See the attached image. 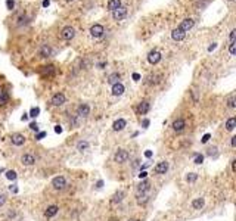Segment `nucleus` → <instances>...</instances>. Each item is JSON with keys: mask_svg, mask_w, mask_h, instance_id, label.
<instances>
[{"mask_svg": "<svg viewBox=\"0 0 236 221\" xmlns=\"http://www.w3.org/2000/svg\"><path fill=\"white\" fill-rule=\"evenodd\" d=\"M128 152L127 150H124V149H120V150H117V153H115V156H114V159H115V162H118V164H124V162H127V159H128Z\"/></svg>", "mask_w": 236, "mask_h": 221, "instance_id": "1", "label": "nucleus"}, {"mask_svg": "<svg viewBox=\"0 0 236 221\" xmlns=\"http://www.w3.org/2000/svg\"><path fill=\"white\" fill-rule=\"evenodd\" d=\"M126 15H127V7H124V6H120L118 9L112 10V18L117 21H121Z\"/></svg>", "mask_w": 236, "mask_h": 221, "instance_id": "2", "label": "nucleus"}, {"mask_svg": "<svg viewBox=\"0 0 236 221\" xmlns=\"http://www.w3.org/2000/svg\"><path fill=\"white\" fill-rule=\"evenodd\" d=\"M52 184H53L55 189H58V190H61L67 186V181H65V177H62V175H58V177H55L53 180H52Z\"/></svg>", "mask_w": 236, "mask_h": 221, "instance_id": "3", "label": "nucleus"}, {"mask_svg": "<svg viewBox=\"0 0 236 221\" xmlns=\"http://www.w3.org/2000/svg\"><path fill=\"white\" fill-rule=\"evenodd\" d=\"M148 60H149V63L155 65V63H158V62L161 60V53H159V52H156V50H152V52H149Z\"/></svg>", "mask_w": 236, "mask_h": 221, "instance_id": "4", "label": "nucleus"}, {"mask_svg": "<svg viewBox=\"0 0 236 221\" xmlns=\"http://www.w3.org/2000/svg\"><path fill=\"white\" fill-rule=\"evenodd\" d=\"M90 34L93 35V37H102V34H103V27H102L101 24H94V25H92V28H90Z\"/></svg>", "mask_w": 236, "mask_h": 221, "instance_id": "5", "label": "nucleus"}, {"mask_svg": "<svg viewBox=\"0 0 236 221\" xmlns=\"http://www.w3.org/2000/svg\"><path fill=\"white\" fill-rule=\"evenodd\" d=\"M62 39H65V40H71L72 37L75 35V30L72 27H65L62 30Z\"/></svg>", "mask_w": 236, "mask_h": 221, "instance_id": "6", "label": "nucleus"}, {"mask_svg": "<svg viewBox=\"0 0 236 221\" xmlns=\"http://www.w3.org/2000/svg\"><path fill=\"white\" fill-rule=\"evenodd\" d=\"M154 171H155L156 174H165V173L168 171V162H165V161L159 162V164L154 168Z\"/></svg>", "mask_w": 236, "mask_h": 221, "instance_id": "7", "label": "nucleus"}, {"mask_svg": "<svg viewBox=\"0 0 236 221\" xmlns=\"http://www.w3.org/2000/svg\"><path fill=\"white\" fill-rule=\"evenodd\" d=\"M52 103H53L55 106H61L65 103V96L62 93H56L53 94V97H52Z\"/></svg>", "mask_w": 236, "mask_h": 221, "instance_id": "8", "label": "nucleus"}, {"mask_svg": "<svg viewBox=\"0 0 236 221\" xmlns=\"http://www.w3.org/2000/svg\"><path fill=\"white\" fill-rule=\"evenodd\" d=\"M192 27H193V19H190V18H188V19H183L182 24L179 25V28H180L182 31H184V33H186V31H189Z\"/></svg>", "mask_w": 236, "mask_h": 221, "instance_id": "9", "label": "nucleus"}, {"mask_svg": "<svg viewBox=\"0 0 236 221\" xmlns=\"http://www.w3.org/2000/svg\"><path fill=\"white\" fill-rule=\"evenodd\" d=\"M184 35H186V33H184V31H182L179 27L176 28V30H173V33H171V37H173V40H176V41L183 40V39H184Z\"/></svg>", "mask_w": 236, "mask_h": 221, "instance_id": "10", "label": "nucleus"}, {"mask_svg": "<svg viewBox=\"0 0 236 221\" xmlns=\"http://www.w3.org/2000/svg\"><path fill=\"white\" fill-rule=\"evenodd\" d=\"M10 139H12V143H14L15 146H21V145H24V141H25V137H24L22 134H19V133L14 134Z\"/></svg>", "mask_w": 236, "mask_h": 221, "instance_id": "11", "label": "nucleus"}, {"mask_svg": "<svg viewBox=\"0 0 236 221\" xmlns=\"http://www.w3.org/2000/svg\"><path fill=\"white\" fill-rule=\"evenodd\" d=\"M186 127V122H184V120H182V118H179V120H176L174 122H173V130L174 131H183V128Z\"/></svg>", "mask_w": 236, "mask_h": 221, "instance_id": "12", "label": "nucleus"}, {"mask_svg": "<svg viewBox=\"0 0 236 221\" xmlns=\"http://www.w3.org/2000/svg\"><path fill=\"white\" fill-rule=\"evenodd\" d=\"M124 93V86H122L121 83H115L112 84V94L114 96H121Z\"/></svg>", "mask_w": 236, "mask_h": 221, "instance_id": "13", "label": "nucleus"}, {"mask_svg": "<svg viewBox=\"0 0 236 221\" xmlns=\"http://www.w3.org/2000/svg\"><path fill=\"white\" fill-rule=\"evenodd\" d=\"M21 162H22L24 165H33L34 162H35V158H34L33 155L25 153V155H22V158H21Z\"/></svg>", "mask_w": 236, "mask_h": 221, "instance_id": "14", "label": "nucleus"}, {"mask_svg": "<svg viewBox=\"0 0 236 221\" xmlns=\"http://www.w3.org/2000/svg\"><path fill=\"white\" fill-rule=\"evenodd\" d=\"M149 102H146V100H143V102H140V105H139V108H137V112L140 115H145V114H148V111H149Z\"/></svg>", "mask_w": 236, "mask_h": 221, "instance_id": "15", "label": "nucleus"}, {"mask_svg": "<svg viewBox=\"0 0 236 221\" xmlns=\"http://www.w3.org/2000/svg\"><path fill=\"white\" fill-rule=\"evenodd\" d=\"M124 127H126V120H122V118L117 120L114 124H112V128H114L115 131H121Z\"/></svg>", "mask_w": 236, "mask_h": 221, "instance_id": "16", "label": "nucleus"}, {"mask_svg": "<svg viewBox=\"0 0 236 221\" xmlns=\"http://www.w3.org/2000/svg\"><path fill=\"white\" fill-rule=\"evenodd\" d=\"M77 112H78L80 117H87L89 112H90V108H89V105H80L78 109H77Z\"/></svg>", "mask_w": 236, "mask_h": 221, "instance_id": "17", "label": "nucleus"}, {"mask_svg": "<svg viewBox=\"0 0 236 221\" xmlns=\"http://www.w3.org/2000/svg\"><path fill=\"white\" fill-rule=\"evenodd\" d=\"M58 209H59V208L56 207V205H50V207L46 209V217H47V218H50V217H55V215L58 214Z\"/></svg>", "mask_w": 236, "mask_h": 221, "instance_id": "18", "label": "nucleus"}, {"mask_svg": "<svg viewBox=\"0 0 236 221\" xmlns=\"http://www.w3.org/2000/svg\"><path fill=\"white\" fill-rule=\"evenodd\" d=\"M235 127H236V118L235 117H232V118H229L227 122H226V130H227V131H232V130H235Z\"/></svg>", "mask_w": 236, "mask_h": 221, "instance_id": "19", "label": "nucleus"}, {"mask_svg": "<svg viewBox=\"0 0 236 221\" xmlns=\"http://www.w3.org/2000/svg\"><path fill=\"white\" fill-rule=\"evenodd\" d=\"M120 6H121V0H109V3H108L109 10H115V9H118Z\"/></svg>", "mask_w": 236, "mask_h": 221, "instance_id": "20", "label": "nucleus"}, {"mask_svg": "<svg viewBox=\"0 0 236 221\" xmlns=\"http://www.w3.org/2000/svg\"><path fill=\"white\" fill-rule=\"evenodd\" d=\"M7 99H9V96H7V93L5 92V88L0 87V105H5L7 102Z\"/></svg>", "mask_w": 236, "mask_h": 221, "instance_id": "21", "label": "nucleus"}, {"mask_svg": "<svg viewBox=\"0 0 236 221\" xmlns=\"http://www.w3.org/2000/svg\"><path fill=\"white\" fill-rule=\"evenodd\" d=\"M149 189V181L148 180H145V181H142L140 184H139V186H137V192H139V193H143V192H146V190H148Z\"/></svg>", "mask_w": 236, "mask_h": 221, "instance_id": "22", "label": "nucleus"}, {"mask_svg": "<svg viewBox=\"0 0 236 221\" xmlns=\"http://www.w3.org/2000/svg\"><path fill=\"white\" fill-rule=\"evenodd\" d=\"M192 207L195 208V209H201V208L204 207V199H202V198H198V199H195V201L192 202Z\"/></svg>", "mask_w": 236, "mask_h": 221, "instance_id": "23", "label": "nucleus"}, {"mask_svg": "<svg viewBox=\"0 0 236 221\" xmlns=\"http://www.w3.org/2000/svg\"><path fill=\"white\" fill-rule=\"evenodd\" d=\"M122 198H124V192H118V193L114 194V198H112V203H120L122 201Z\"/></svg>", "mask_w": 236, "mask_h": 221, "instance_id": "24", "label": "nucleus"}, {"mask_svg": "<svg viewBox=\"0 0 236 221\" xmlns=\"http://www.w3.org/2000/svg\"><path fill=\"white\" fill-rule=\"evenodd\" d=\"M118 78H120V74L118 72H114L111 77H109L108 83H111V84H115V83H118Z\"/></svg>", "mask_w": 236, "mask_h": 221, "instance_id": "25", "label": "nucleus"}, {"mask_svg": "<svg viewBox=\"0 0 236 221\" xmlns=\"http://www.w3.org/2000/svg\"><path fill=\"white\" fill-rule=\"evenodd\" d=\"M52 53V50H50V47H47V46H43V49H41V56L43 58H47L49 55Z\"/></svg>", "mask_w": 236, "mask_h": 221, "instance_id": "26", "label": "nucleus"}, {"mask_svg": "<svg viewBox=\"0 0 236 221\" xmlns=\"http://www.w3.org/2000/svg\"><path fill=\"white\" fill-rule=\"evenodd\" d=\"M87 147H89L87 141H78V145H77V149H78V150H81V152H83V150H86Z\"/></svg>", "mask_w": 236, "mask_h": 221, "instance_id": "27", "label": "nucleus"}, {"mask_svg": "<svg viewBox=\"0 0 236 221\" xmlns=\"http://www.w3.org/2000/svg\"><path fill=\"white\" fill-rule=\"evenodd\" d=\"M186 180H188L189 183H195V181L198 180V174H195V173H190V174L186 177Z\"/></svg>", "mask_w": 236, "mask_h": 221, "instance_id": "28", "label": "nucleus"}, {"mask_svg": "<svg viewBox=\"0 0 236 221\" xmlns=\"http://www.w3.org/2000/svg\"><path fill=\"white\" fill-rule=\"evenodd\" d=\"M39 114H40V109H39V108H33V109L30 111V117H33V118H35Z\"/></svg>", "mask_w": 236, "mask_h": 221, "instance_id": "29", "label": "nucleus"}, {"mask_svg": "<svg viewBox=\"0 0 236 221\" xmlns=\"http://www.w3.org/2000/svg\"><path fill=\"white\" fill-rule=\"evenodd\" d=\"M6 177L9 178V180H15V178H16V173H15V171H7Z\"/></svg>", "mask_w": 236, "mask_h": 221, "instance_id": "30", "label": "nucleus"}, {"mask_svg": "<svg viewBox=\"0 0 236 221\" xmlns=\"http://www.w3.org/2000/svg\"><path fill=\"white\" fill-rule=\"evenodd\" d=\"M148 201V196H145V194H139V196H137V202H139V203H145V202Z\"/></svg>", "mask_w": 236, "mask_h": 221, "instance_id": "31", "label": "nucleus"}, {"mask_svg": "<svg viewBox=\"0 0 236 221\" xmlns=\"http://www.w3.org/2000/svg\"><path fill=\"white\" fill-rule=\"evenodd\" d=\"M227 106H229V108H235V96H230V97H229Z\"/></svg>", "mask_w": 236, "mask_h": 221, "instance_id": "32", "label": "nucleus"}, {"mask_svg": "<svg viewBox=\"0 0 236 221\" xmlns=\"http://www.w3.org/2000/svg\"><path fill=\"white\" fill-rule=\"evenodd\" d=\"M204 156L202 155H195V164H202Z\"/></svg>", "mask_w": 236, "mask_h": 221, "instance_id": "33", "label": "nucleus"}, {"mask_svg": "<svg viewBox=\"0 0 236 221\" xmlns=\"http://www.w3.org/2000/svg\"><path fill=\"white\" fill-rule=\"evenodd\" d=\"M6 6H7V9H9V10H12V9H14V6H15L14 0H6Z\"/></svg>", "mask_w": 236, "mask_h": 221, "instance_id": "34", "label": "nucleus"}, {"mask_svg": "<svg viewBox=\"0 0 236 221\" xmlns=\"http://www.w3.org/2000/svg\"><path fill=\"white\" fill-rule=\"evenodd\" d=\"M229 52H230V55H235V53H236V47H235V43H230Z\"/></svg>", "mask_w": 236, "mask_h": 221, "instance_id": "35", "label": "nucleus"}, {"mask_svg": "<svg viewBox=\"0 0 236 221\" xmlns=\"http://www.w3.org/2000/svg\"><path fill=\"white\" fill-rule=\"evenodd\" d=\"M235 35H236V30L230 31V43H235Z\"/></svg>", "mask_w": 236, "mask_h": 221, "instance_id": "36", "label": "nucleus"}, {"mask_svg": "<svg viewBox=\"0 0 236 221\" xmlns=\"http://www.w3.org/2000/svg\"><path fill=\"white\" fill-rule=\"evenodd\" d=\"M5 202H6V194H0V207H2V205H5Z\"/></svg>", "mask_w": 236, "mask_h": 221, "instance_id": "37", "label": "nucleus"}, {"mask_svg": "<svg viewBox=\"0 0 236 221\" xmlns=\"http://www.w3.org/2000/svg\"><path fill=\"white\" fill-rule=\"evenodd\" d=\"M44 136H46V133H44V131H41V133H39L37 136H35V139H37V140H41Z\"/></svg>", "mask_w": 236, "mask_h": 221, "instance_id": "38", "label": "nucleus"}, {"mask_svg": "<svg viewBox=\"0 0 236 221\" xmlns=\"http://www.w3.org/2000/svg\"><path fill=\"white\" fill-rule=\"evenodd\" d=\"M30 128L37 131V130H39V127H37V122H31V124H30Z\"/></svg>", "mask_w": 236, "mask_h": 221, "instance_id": "39", "label": "nucleus"}, {"mask_svg": "<svg viewBox=\"0 0 236 221\" xmlns=\"http://www.w3.org/2000/svg\"><path fill=\"white\" fill-rule=\"evenodd\" d=\"M216 150H217V147H209V149H208V155L211 156L213 153H216Z\"/></svg>", "mask_w": 236, "mask_h": 221, "instance_id": "40", "label": "nucleus"}, {"mask_svg": "<svg viewBox=\"0 0 236 221\" xmlns=\"http://www.w3.org/2000/svg\"><path fill=\"white\" fill-rule=\"evenodd\" d=\"M209 137H211L209 134H205V136H204V137H202V143H207V141L209 140Z\"/></svg>", "mask_w": 236, "mask_h": 221, "instance_id": "41", "label": "nucleus"}, {"mask_svg": "<svg viewBox=\"0 0 236 221\" xmlns=\"http://www.w3.org/2000/svg\"><path fill=\"white\" fill-rule=\"evenodd\" d=\"M133 80H136V81H137V80H140V75H139V74H133Z\"/></svg>", "mask_w": 236, "mask_h": 221, "instance_id": "42", "label": "nucleus"}, {"mask_svg": "<svg viewBox=\"0 0 236 221\" xmlns=\"http://www.w3.org/2000/svg\"><path fill=\"white\" fill-rule=\"evenodd\" d=\"M55 131H56V133H62L61 125H56V127H55Z\"/></svg>", "mask_w": 236, "mask_h": 221, "instance_id": "43", "label": "nucleus"}, {"mask_svg": "<svg viewBox=\"0 0 236 221\" xmlns=\"http://www.w3.org/2000/svg\"><path fill=\"white\" fill-rule=\"evenodd\" d=\"M216 47H217V44H216V43H213V44H211V46L208 47V50H209V52H211V50H214Z\"/></svg>", "mask_w": 236, "mask_h": 221, "instance_id": "44", "label": "nucleus"}, {"mask_svg": "<svg viewBox=\"0 0 236 221\" xmlns=\"http://www.w3.org/2000/svg\"><path fill=\"white\" fill-rule=\"evenodd\" d=\"M102 186H103V181H102V180H99V181H97V184H96V187H97V189H101Z\"/></svg>", "mask_w": 236, "mask_h": 221, "instance_id": "45", "label": "nucleus"}, {"mask_svg": "<svg viewBox=\"0 0 236 221\" xmlns=\"http://www.w3.org/2000/svg\"><path fill=\"white\" fill-rule=\"evenodd\" d=\"M145 156H146V158H151V156H152V152H151V150H146V152H145Z\"/></svg>", "mask_w": 236, "mask_h": 221, "instance_id": "46", "label": "nucleus"}, {"mask_svg": "<svg viewBox=\"0 0 236 221\" xmlns=\"http://www.w3.org/2000/svg\"><path fill=\"white\" fill-rule=\"evenodd\" d=\"M149 125V120H143V127L146 128Z\"/></svg>", "mask_w": 236, "mask_h": 221, "instance_id": "47", "label": "nucleus"}, {"mask_svg": "<svg viewBox=\"0 0 236 221\" xmlns=\"http://www.w3.org/2000/svg\"><path fill=\"white\" fill-rule=\"evenodd\" d=\"M230 145L235 147V145H236V137H232V141H230Z\"/></svg>", "mask_w": 236, "mask_h": 221, "instance_id": "48", "label": "nucleus"}, {"mask_svg": "<svg viewBox=\"0 0 236 221\" xmlns=\"http://www.w3.org/2000/svg\"><path fill=\"white\" fill-rule=\"evenodd\" d=\"M232 170H233V171H235V170H236V161H235V159L232 161Z\"/></svg>", "mask_w": 236, "mask_h": 221, "instance_id": "49", "label": "nucleus"}, {"mask_svg": "<svg viewBox=\"0 0 236 221\" xmlns=\"http://www.w3.org/2000/svg\"><path fill=\"white\" fill-rule=\"evenodd\" d=\"M49 5H50V2H49V0H44V2H43V6H44V7H47Z\"/></svg>", "mask_w": 236, "mask_h": 221, "instance_id": "50", "label": "nucleus"}, {"mask_svg": "<svg viewBox=\"0 0 236 221\" xmlns=\"http://www.w3.org/2000/svg\"><path fill=\"white\" fill-rule=\"evenodd\" d=\"M139 177H140V178H145V177H146V173H142V174H139Z\"/></svg>", "mask_w": 236, "mask_h": 221, "instance_id": "51", "label": "nucleus"}, {"mask_svg": "<svg viewBox=\"0 0 236 221\" xmlns=\"http://www.w3.org/2000/svg\"><path fill=\"white\" fill-rule=\"evenodd\" d=\"M131 221H139V220H131Z\"/></svg>", "mask_w": 236, "mask_h": 221, "instance_id": "52", "label": "nucleus"}, {"mask_svg": "<svg viewBox=\"0 0 236 221\" xmlns=\"http://www.w3.org/2000/svg\"><path fill=\"white\" fill-rule=\"evenodd\" d=\"M229 2H233V0H229Z\"/></svg>", "mask_w": 236, "mask_h": 221, "instance_id": "53", "label": "nucleus"}]
</instances>
